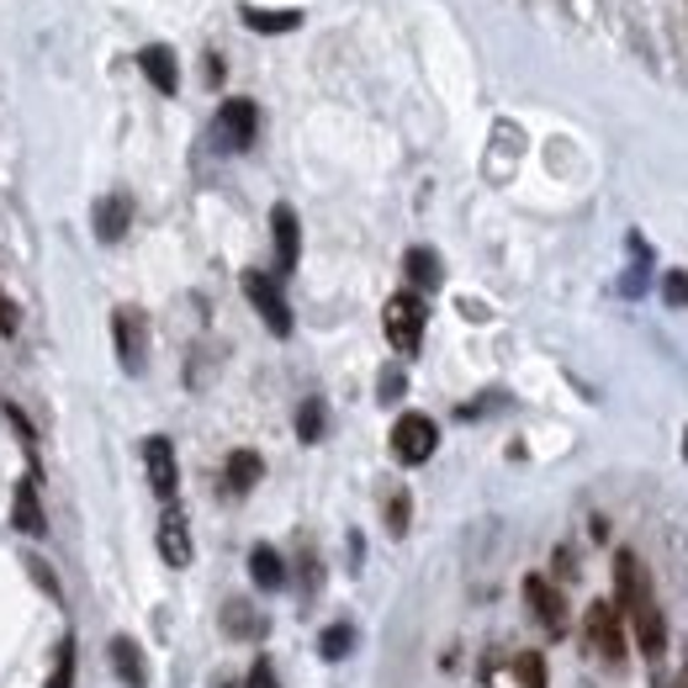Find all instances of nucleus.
Masks as SVG:
<instances>
[{"instance_id": "f257e3e1", "label": "nucleus", "mask_w": 688, "mask_h": 688, "mask_svg": "<svg viewBox=\"0 0 688 688\" xmlns=\"http://www.w3.org/2000/svg\"><path fill=\"white\" fill-rule=\"evenodd\" d=\"M615 594H619V615L630 625V636L641 646L646 657H663L667 651V619L657 609V594H651V572L641 567L636 551H619L615 556Z\"/></svg>"}, {"instance_id": "f03ea898", "label": "nucleus", "mask_w": 688, "mask_h": 688, "mask_svg": "<svg viewBox=\"0 0 688 688\" xmlns=\"http://www.w3.org/2000/svg\"><path fill=\"white\" fill-rule=\"evenodd\" d=\"M381 324H387V345L398 350V356H413L419 345H424V297H413V291H398L392 302H387V312H381Z\"/></svg>"}, {"instance_id": "7ed1b4c3", "label": "nucleus", "mask_w": 688, "mask_h": 688, "mask_svg": "<svg viewBox=\"0 0 688 688\" xmlns=\"http://www.w3.org/2000/svg\"><path fill=\"white\" fill-rule=\"evenodd\" d=\"M625 630H630V625H625V615H619L615 604H604V598H598V604H588V619H583V641L594 646V651L609 667L625 663Z\"/></svg>"}, {"instance_id": "20e7f679", "label": "nucleus", "mask_w": 688, "mask_h": 688, "mask_svg": "<svg viewBox=\"0 0 688 688\" xmlns=\"http://www.w3.org/2000/svg\"><path fill=\"white\" fill-rule=\"evenodd\" d=\"M440 445V429L429 413H403L398 424H392V455L403 461V466H424L429 455Z\"/></svg>"}, {"instance_id": "39448f33", "label": "nucleus", "mask_w": 688, "mask_h": 688, "mask_svg": "<svg viewBox=\"0 0 688 688\" xmlns=\"http://www.w3.org/2000/svg\"><path fill=\"white\" fill-rule=\"evenodd\" d=\"M112 339H117V360L127 377H138L148 360V318L138 308H117L112 312Z\"/></svg>"}, {"instance_id": "423d86ee", "label": "nucleus", "mask_w": 688, "mask_h": 688, "mask_svg": "<svg viewBox=\"0 0 688 688\" xmlns=\"http://www.w3.org/2000/svg\"><path fill=\"white\" fill-rule=\"evenodd\" d=\"M524 604H530V615L546 625V636H567V598H562V588L551 583L546 572L524 577Z\"/></svg>"}, {"instance_id": "0eeeda50", "label": "nucleus", "mask_w": 688, "mask_h": 688, "mask_svg": "<svg viewBox=\"0 0 688 688\" xmlns=\"http://www.w3.org/2000/svg\"><path fill=\"white\" fill-rule=\"evenodd\" d=\"M244 297L255 302V312L265 318V329L270 333H291V308H286V297H281V286L270 281L265 270H244Z\"/></svg>"}, {"instance_id": "6e6552de", "label": "nucleus", "mask_w": 688, "mask_h": 688, "mask_svg": "<svg viewBox=\"0 0 688 688\" xmlns=\"http://www.w3.org/2000/svg\"><path fill=\"white\" fill-rule=\"evenodd\" d=\"M217 143H223V148H234V154H244V148H249V143H255V133H260V112H255V101H223V106H217Z\"/></svg>"}, {"instance_id": "1a4fd4ad", "label": "nucleus", "mask_w": 688, "mask_h": 688, "mask_svg": "<svg viewBox=\"0 0 688 688\" xmlns=\"http://www.w3.org/2000/svg\"><path fill=\"white\" fill-rule=\"evenodd\" d=\"M143 466H148V487L165 503H175L181 472H175V445H170L165 434H148V440H143Z\"/></svg>"}, {"instance_id": "9d476101", "label": "nucleus", "mask_w": 688, "mask_h": 688, "mask_svg": "<svg viewBox=\"0 0 688 688\" xmlns=\"http://www.w3.org/2000/svg\"><path fill=\"white\" fill-rule=\"evenodd\" d=\"M160 556L170 567H191V524L175 503H165V514H160Z\"/></svg>"}, {"instance_id": "9b49d317", "label": "nucleus", "mask_w": 688, "mask_h": 688, "mask_svg": "<svg viewBox=\"0 0 688 688\" xmlns=\"http://www.w3.org/2000/svg\"><path fill=\"white\" fill-rule=\"evenodd\" d=\"M127 228H133V196H127V191L101 196V202H95V238H101V244H117Z\"/></svg>"}, {"instance_id": "f8f14e48", "label": "nucleus", "mask_w": 688, "mask_h": 688, "mask_svg": "<svg viewBox=\"0 0 688 688\" xmlns=\"http://www.w3.org/2000/svg\"><path fill=\"white\" fill-rule=\"evenodd\" d=\"M11 524H17V535H48V514H43V499H38L32 476H22L17 493H11Z\"/></svg>"}, {"instance_id": "ddd939ff", "label": "nucleus", "mask_w": 688, "mask_h": 688, "mask_svg": "<svg viewBox=\"0 0 688 688\" xmlns=\"http://www.w3.org/2000/svg\"><path fill=\"white\" fill-rule=\"evenodd\" d=\"M106 657H112V672L122 688H148V663H143V646L133 636H112Z\"/></svg>"}, {"instance_id": "4468645a", "label": "nucleus", "mask_w": 688, "mask_h": 688, "mask_svg": "<svg viewBox=\"0 0 688 688\" xmlns=\"http://www.w3.org/2000/svg\"><path fill=\"white\" fill-rule=\"evenodd\" d=\"M270 234H276V265H281V270H297V255H302V228H297V213H291L286 202L270 213Z\"/></svg>"}, {"instance_id": "2eb2a0df", "label": "nucleus", "mask_w": 688, "mask_h": 688, "mask_svg": "<svg viewBox=\"0 0 688 688\" xmlns=\"http://www.w3.org/2000/svg\"><path fill=\"white\" fill-rule=\"evenodd\" d=\"M138 70L148 74V85H154V91H165V95L181 91V70H175V53H170L165 43L143 48V53H138Z\"/></svg>"}, {"instance_id": "dca6fc26", "label": "nucleus", "mask_w": 688, "mask_h": 688, "mask_svg": "<svg viewBox=\"0 0 688 688\" xmlns=\"http://www.w3.org/2000/svg\"><path fill=\"white\" fill-rule=\"evenodd\" d=\"M403 270H408V281L419 286V291H440V281H445V265H440V255L424 249V244L403 255Z\"/></svg>"}, {"instance_id": "f3484780", "label": "nucleus", "mask_w": 688, "mask_h": 688, "mask_svg": "<svg viewBox=\"0 0 688 688\" xmlns=\"http://www.w3.org/2000/svg\"><path fill=\"white\" fill-rule=\"evenodd\" d=\"M265 476V461L255 451H234L228 455V466H223V487H228V493H249V487H255V482H260Z\"/></svg>"}, {"instance_id": "a211bd4d", "label": "nucleus", "mask_w": 688, "mask_h": 688, "mask_svg": "<svg viewBox=\"0 0 688 688\" xmlns=\"http://www.w3.org/2000/svg\"><path fill=\"white\" fill-rule=\"evenodd\" d=\"M249 577H255V588H265V594H276V588H286V562L276 546H255L249 551Z\"/></svg>"}, {"instance_id": "6ab92c4d", "label": "nucleus", "mask_w": 688, "mask_h": 688, "mask_svg": "<svg viewBox=\"0 0 688 688\" xmlns=\"http://www.w3.org/2000/svg\"><path fill=\"white\" fill-rule=\"evenodd\" d=\"M223 630H228V636H234V641H260L265 636V615L260 609H249V604H228V609H223Z\"/></svg>"}, {"instance_id": "aec40b11", "label": "nucleus", "mask_w": 688, "mask_h": 688, "mask_svg": "<svg viewBox=\"0 0 688 688\" xmlns=\"http://www.w3.org/2000/svg\"><path fill=\"white\" fill-rule=\"evenodd\" d=\"M318 651H324V663H345L350 651H356V625H329L324 636H318Z\"/></svg>"}, {"instance_id": "412c9836", "label": "nucleus", "mask_w": 688, "mask_h": 688, "mask_svg": "<svg viewBox=\"0 0 688 688\" xmlns=\"http://www.w3.org/2000/svg\"><path fill=\"white\" fill-rule=\"evenodd\" d=\"M324 424H329V419H324V403H318V398H308V403L297 408V440H302V445H318V440H324Z\"/></svg>"}, {"instance_id": "4be33fe9", "label": "nucleus", "mask_w": 688, "mask_h": 688, "mask_svg": "<svg viewBox=\"0 0 688 688\" xmlns=\"http://www.w3.org/2000/svg\"><path fill=\"white\" fill-rule=\"evenodd\" d=\"M514 688H546V657L541 651L514 657Z\"/></svg>"}, {"instance_id": "5701e85b", "label": "nucleus", "mask_w": 688, "mask_h": 688, "mask_svg": "<svg viewBox=\"0 0 688 688\" xmlns=\"http://www.w3.org/2000/svg\"><path fill=\"white\" fill-rule=\"evenodd\" d=\"M43 688H74V636L59 641V651H53V672H48Z\"/></svg>"}, {"instance_id": "b1692460", "label": "nucleus", "mask_w": 688, "mask_h": 688, "mask_svg": "<svg viewBox=\"0 0 688 688\" xmlns=\"http://www.w3.org/2000/svg\"><path fill=\"white\" fill-rule=\"evenodd\" d=\"M244 22L255 27V32H291L302 17L297 11H244Z\"/></svg>"}, {"instance_id": "393cba45", "label": "nucleus", "mask_w": 688, "mask_h": 688, "mask_svg": "<svg viewBox=\"0 0 688 688\" xmlns=\"http://www.w3.org/2000/svg\"><path fill=\"white\" fill-rule=\"evenodd\" d=\"M408 520H413V499L398 487V493L387 499V530H392V535H408Z\"/></svg>"}, {"instance_id": "a878e982", "label": "nucleus", "mask_w": 688, "mask_h": 688, "mask_svg": "<svg viewBox=\"0 0 688 688\" xmlns=\"http://www.w3.org/2000/svg\"><path fill=\"white\" fill-rule=\"evenodd\" d=\"M244 688H281V684H276V667H270V657H255V663H249Z\"/></svg>"}, {"instance_id": "bb28decb", "label": "nucleus", "mask_w": 688, "mask_h": 688, "mask_svg": "<svg viewBox=\"0 0 688 688\" xmlns=\"http://www.w3.org/2000/svg\"><path fill=\"white\" fill-rule=\"evenodd\" d=\"M663 297H667V302H672V308H688V276H684V270H667Z\"/></svg>"}, {"instance_id": "cd10ccee", "label": "nucleus", "mask_w": 688, "mask_h": 688, "mask_svg": "<svg viewBox=\"0 0 688 688\" xmlns=\"http://www.w3.org/2000/svg\"><path fill=\"white\" fill-rule=\"evenodd\" d=\"M403 398V371L392 366V371H381V403H398Z\"/></svg>"}, {"instance_id": "c85d7f7f", "label": "nucleus", "mask_w": 688, "mask_h": 688, "mask_svg": "<svg viewBox=\"0 0 688 688\" xmlns=\"http://www.w3.org/2000/svg\"><path fill=\"white\" fill-rule=\"evenodd\" d=\"M17 324H22V312H17V302L6 297V286H0V333H17Z\"/></svg>"}, {"instance_id": "c756f323", "label": "nucleus", "mask_w": 688, "mask_h": 688, "mask_svg": "<svg viewBox=\"0 0 688 688\" xmlns=\"http://www.w3.org/2000/svg\"><path fill=\"white\" fill-rule=\"evenodd\" d=\"M27 572H32V577H38V588H43V594H59V577H53V572H48L43 562H38V556H32V562H27Z\"/></svg>"}, {"instance_id": "7c9ffc66", "label": "nucleus", "mask_w": 688, "mask_h": 688, "mask_svg": "<svg viewBox=\"0 0 688 688\" xmlns=\"http://www.w3.org/2000/svg\"><path fill=\"white\" fill-rule=\"evenodd\" d=\"M684 455H688V434H684Z\"/></svg>"}, {"instance_id": "2f4dec72", "label": "nucleus", "mask_w": 688, "mask_h": 688, "mask_svg": "<svg viewBox=\"0 0 688 688\" xmlns=\"http://www.w3.org/2000/svg\"><path fill=\"white\" fill-rule=\"evenodd\" d=\"M657 688H672V684H657Z\"/></svg>"}]
</instances>
